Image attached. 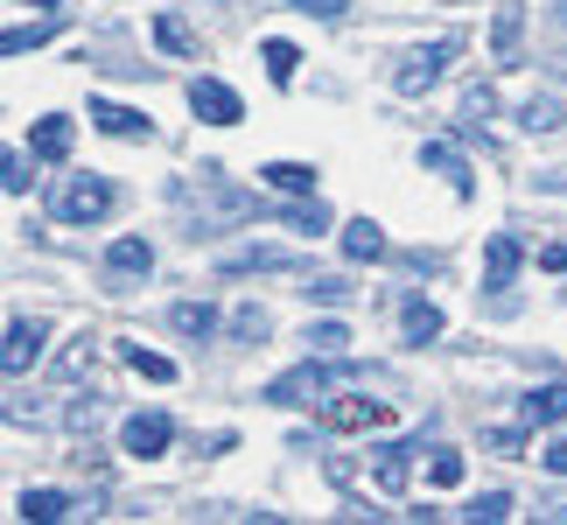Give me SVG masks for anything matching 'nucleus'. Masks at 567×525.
<instances>
[{
	"label": "nucleus",
	"mask_w": 567,
	"mask_h": 525,
	"mask_svg": "<svg viewBox=\"0 0 567 525\" xmlns=\"http://www.w3.org/2000/svg\"><path fill=\"white\" fill-rule=\"evenodd\" d=\"M168 204L183 210L189 238H210L225 225H246V217L259 210L238 183H225V168H204V175H183V183H168Z\"/></svg>",
	"instance_id": "1"
},
{
	"label": "nucleus",
	"mask_w": 567,
	"mask_h": 525,
	"mask_svg": "<svg viewBox=\"0 0 567 525\" xmlns=\"http://www.w3.org/2000/svg\"><path fill=\"white\" fill-rule=\"evenodd\" d=\"M379 371L372 364H337V358H309L295 371H280V379L267 385L274 406H316V400H337V392H372Z\"/></svg>",
	"instance_id": "2"
},
{
	"label": "nucleus",
	"mask_w": 567,
	"mask_h": 525,
	"mask_svg": "<svg viewBox=\"0 0 567 525\" xmlns=\"http://www.w3.org/2000/svg\"><path fill=\"white\" fill-rule=\"evenodd\" d=\"M455 56H463V42H455V35H434V42H421V50H406V56H400V71H392V92H400V99L434 92Z\"/></svg>",
	"instance_id": "3"
},
{
	"label": "nucleus",
	"mask_w": 567,
	"mask_h": 525,
	"mask_svg": "<svg viewBox=\"0 0 567 525\" xmlns=\"http://www.w3.org/2000/svg\"><path fill=\"white\" fill-rule=\"evenodd\" d=\"M105 210H113V183H105V175H71V183L56 189V217H63V225H99Z\"/></svg>",
	"instance_id": "4"
},
{
	"label": "nucleus",
	"mask_w": 567,
	"mask_h": 525,
	"mask_svg": "<svg viewBox=\"0 0 567 525\" xmlns=\"http://www.w3.org/2000/svg\"><path fill=\"white\" fill-rule=\"evenodd\" d=\"M189 113L204 120V126H238V120H246V105H238V92H231V84H217V78H196V84H189Z\"/></svg>",
	"instance_id": "5"
},
{
	"label": "nucleus",
	"mask_w": 567,
	"mask_h": 525,
	"mask_svg": "<svg viewBox=\"0 0 567 525\" xmlns=\"http://www.w3.org/2000/svg\"><path fill=\"white\" fill-rule=\"evenodd\" d=\"M168 442H176V421H168V413H126L120 421V449L126 455H162Z\"/></svg>",
	"instance_id": "6"
},
{
	"label": "nucleus",
	"mask_w": 567,
	"mask_h": 525,
	"mask_svg": "<svg viewBox=\"0 0 567 525\" xmlns=\"http://www.w3.org/2000/svg\"><path fill=\"white\" fill-rule=\"evenodd\" d=\"M50 343V322H29V316H14L8 322V350H0V364H8V379H21V371L35 364V350Z\"/></svg>",
	"instance_id": "7"
},
{
	"label": "nucleus",
	"mask_w": 567,
	"mask_h": 525,
	"mask_svg": "<svg viewBox=\"0 0 567 525\" xmlns=\"http://www.w3.org/2000/svg\"><path fill=\"white\" fill-rule=\"evenodd\" d=\"M92 126L113 141H147V113H134V105H113V99H92Z\"/></svg>",
	"instance_id": "8"
},
{
	"label": "nucleus",
	"mask_w": 567,
	"mask_h": 525,
	"mask_svg": "<svg viewBox=\"0 0 567 525\" xmlns=\"http://www.w3.org/2000/svg\"><path fill=\"white\" fill-rule=\"evenodd\" d=\"M322 421L330 428H385L392 406L385 400H322Z\"/></svg>",
	"instance_id": "9"
},
{
	"label": "nucleus",
	"mask_w": 567,
	"mask_h": 525,
	"mask_svg": "<svg viewBox=\"0 0 567 525\" xmlns=\"http://www.w3.org/2000/svg\"><path fill=\"white\" fill-rule=\"evenodd\" d=\"M518 126H526V134H560V126H567L560 92H533V99H518Z\"/></svg>",
	"instance_id": "10"
},
{
	"label": "nucleus",
	"mask_w": 567,
	"mask_h": 525,
	"mask_svg": "<svg viewBox=\"0 0 567 525\" xmlns=\"http://www.w3.org/2000/svg\"><path fill=\"white\" fill-rule=\"evenodd\" d=\"M518 238L512 231H491V246H484V288H512V274H518Z\"/></svg>",
	"instance_id": "11"
},
{
	"label": "nucleus",
	"mask_w": 567,
	"mask_h": 525,
	"mask_svg": "<svg viewBox=\"0 0 567 525\" xmlns=\"http://www.w3.org/2000/svg\"><path fill=\"white\" fill-rule=\"evenodd\" d=\"M518 413H526V428H560L567 421V385H533L526 400H518Z\"/></svg>",
	"instance_id": "12"
},
{
	"label": "nucleus",
	"mask_w": 567,
	"mask_h": 525,
	"mask_svg": "<svg viewBox=\"0 0 567 525\" xmlns=\"http://www.w3.org/2000/svg\"><path fill=\"white\" fill-rule=\"evenodd\" d=\"M225 274H274V267H295V253L288 246H238V253H225L217 259Z\"/></svg>",
	"instance_id": "13"
},
{
	"label": "nucleus",
	"mask_w": 567,
	"mask_h": 525,
	"mask_svg": "<svg viewBox=\"0 0 567 525\" xmlns=\"http://www.w3.org/2000/svg\"><path fill=\"white\" fill-rule=\"evenodd\" d=\"M71 141H78V126L63 120V113H50V120H35V134H29V147H35V162H63V155H71Z\"/></svg>",
	"instance_id": "14"
},
{
	"label": "nucleus",
	"mask_w": 567,
	"mask_h": 525,
	"mask_svg": "<svg viewBox=\"0 0 567 525\" xmlns=\"http://www.w3.org/2000/svg\"><path fill=\"white\" fill-rule=\"evenodd\" d=\"M71 512H78L71 491H50V484H42V491H21V518H29V525H56V518H71Z\"/></svg>",
	"instance_id": "15"
},
{
	"label": "nucleus",
	"mask_w": 567,
	"mask_h": 525,
	"mask_svg": "<svg viewBox=\"0 0 567 525\" xmlns=\"http://www.w3.org/2000/svg\"><path fill=\"white\" fill-rule=\"evenodd\" d=\"M421 168H442L455 196H470V189H476V175H470V162H463V155H455V147H449V141H427V147H421Z\"/></svg>",
	"instance_id": "16"
},
{
	"label": "nucleus",
	"mask_w": 567,
	"mask_h": 525,
	"mask_svg": "<svg viewBox=\"0 0 567 525\" xmlns=\"http://www.w3.org/2000/svg\"><path fill=\"white\" fill-rule=\"evenodd\" d=\"M56 29H63V14L21 21V29H8V35H0V50H8V56H29V50H42V42H56Z\"/></svg>",
	"instance_id": "17"
},
{
	"label": "nucleus",
	"mask_w": 567,
	"mask_h": 525,
	"mask_svg": "<svg viewBox=\"0 0 567 525\" xmlns=\"http://www.w3.org/2000/svg\"><path fill=\"white\" fill-rule=\"evenodd\" d=\"M400 330H406V343H434V337H442V309H434V301H421V295H406Z\"/></svg>",
	"instance_id": "18"
},
{
	"label": "nucleus",
	"mask_w": 567,
	"mask_h": 525,
	"mask_svg": "<svg viewBox=\"0 0 567 525\" xmlns=\"http://www.w3.org/2000/svg\"><path fill=\"white\" fill-rule=\"evenodd\" d=\"M259 183L280 189V196H316V168H301V162H267V168H259Z\"/></svg>",
	"instance_id": "19"
},
{
	"label": "nucleus",
	"mask_w": 567,
	"mask_h": 525,
	"mask_svg": "<svg viewBox=\"0 0 567 525\" xmlns=\"http://www.w3.org/2000/svg\"><path fill=\"white\" fill-rule=\"evenodd\" d=\"M343 259H385V231L372 217H351V225H343Z\"/></svg>",
	"instance_id": "20"
},
{
	"label": "nucleus",
	"mask_w": 567,
	"mask_h": 525,
	"mask_svg": "<svg viewBox=\"0 0 567 525\" xmlns=\"http://www.w3.org/2000/svg\"><path fill=\"white\" fill-rule=\"evenodd\" d=\"M518 29H526V8H518V0H497V21H491V50H497V56H518Z\"/></svg>",
	"instance_id": "21"
},
{
	"label": "nucleus",
	"mask_w": 567,
	"mask_h": 525,
	"mask_svg": "<svg viewBox=\"0 0 567 525\" xmlns=\"http://www.w3.org/2000/svg\"><path fill=\"white\" fill-rule=\"evenodd\" d=\"M105 267L113 274H155V246H147V238H113Z\"/></svg>",
	"instance_id": "22"
},
{
	"label": "nucleus",
	"mask_w": 567,
	"mask_h": 525,
	"mask_svg": "<svg viewBox=\"0 0 567 525\" xmlns=\"http://www.w3.org/2000/svg\"><path fill=\"white\" fill-rule=\"evenodd\" d=\"M379 463H372V476H379V491H406V455H413V442H385V449H372Z\"/></svg>",
	"instance_id": "23"
},
{
	"label": "nucleus",
	"mask_w": 567,
	"mask_h": 525,
	"mask_svg": "<svg viewBox=\"0 0 567 525\" xmlns=\"http://www.w3.org/2000/svg\"><path fill=\"white\" fill-rule=\"evenodd\" d=\"M267 330H274V316L259 309V301H238V309H231V337L238 343H267Z\"/></svg>",
	"instance_id": "24"
},
{
	"label": "nucleus",
	"mask_w": 567,
	"mask_h": 525,
	"mask_svg": "<svg viewBox=\"0 0 567 525\" xmlns=\"http://www.w3.org/2000/svg\"><path fill=\"white\" fill-rule=\"evenodd\" d=\"M280 225H288V231H309V238H322V231H330V204H322V196H309V204L280 210Z\"/></svg>",
	"instance_id": "25"
},
{
	"label": "nucleus",
	"mask_w": 567,
	"mask_h": 525,
	"mask_svg": "<svg viewBox=\"0 0 567 525\" xmlns=\"http://www.w3.org/2000/svg\"><path fill=\"white\" fill-rule=\"evenodd\" d=\"M168 322H176L183 337H210V330H217V309H210V301H176V309H168Z\"/></svg>",
	"instance_id": "26"
},
{
	"label": "nucleus",
	"mask_w": 567,
	"mask_h": 525,
	"mask_svg": "<svg viewBox=\"0 0 567 525\" xmlns=\"http://www.w3.org/2000/svg\"><path fill=\"white\" fill-rule=\"evenodd\" d=\"M309 358H343V343H351V330H343V322H309Z\"/></svg>",
	"instance_id": "27"
},
{
	"label": "nucleus",
	"mask_w": 567,
	"mask_h": 525,
	"mask_svg": "<svg viewBox=\"0 0 567 525\" xmlns=\"http://www.w3.org/2000/svg\"><path fill=\"white\" fill-rule=\"evenodd\" d=\"M259 56H267V78H274V84H295V71H301V50H295V42H280V35H274Z\"/></svg>",
	"instance_id": "28"
},
{
	"label": "nucleus",
	"mask_w": 567,
	"mask_h": 525,
	"mask_svg": "<svg viewBox=\"0 0 567 525\" xmlns=\"http://www.w3.org/2000/svg\"><path fill=\"white\" fill-rule=\"evenodd\" d=\"M155 42H162V50H168V56H189V50H196V35L183 29V21H176V14H155Z\"/></svg>",
	"instance_id": "29"
},
{
	"label": "nucleus",
	"mask_w": 567,
	"mask_h": 525,
	"mask_svg": "<svg viewBox=\"0 0 567 525\" xmlns=\"http://www.w3.org/2000/svg\"><path fill=\"white\" fill-rule=\"evenodd\" d=\"M497 113V92H491V84H470V92H463V126H484Z\"/></svg>",
	"instance_id": "30"
},
{
	"label": "nucleus",
	"mask_w": 567,
	"mask_h": 525,
	"mask_svg": "<svg viewBox=\"0 0 567 525\" xmlns=\"http://www.w3.org/2000/svg\"><path fill=\"white\" fill-rule=\"evenodd\" d=\"M463 518H470V525H497V518H512V497H505V491H484Z\"/></svg>",
	"instance_id": "31"
},
{
	"label": "nucleus",
	"mask_w": 567,
	"mask_h": 525,
	"mask_svg": "<svg viewBox=\"0 0 567 525\" xmlns=\"http://www.w3.org/2000/svg\"><path fill=\"white\" fill-rule=\"evenodd\" d=\"M427 476H434V484H442V491H455V484H463V455H455V449H434Z\"/></svg>",
	"instance_id": "32"
},
{
	"label": "nucleus",
	"mask_w": 567,
	"mask_h": 525,
	"mask_svg": "<svg viewBox=\"0 0 567 525\" xmlns=\"http://www.w3.org/2000/svg\"><path fill=\"white\" fill-rule=\"evenodd\" d=\"M126 364H134L141 379H162V385L176 379V364H168V358H155V350H126Z\"/></svg>",
	"instance_id": "33"
},
{
	"label": "nucleus",
	"mask_w": 567,
	"mask_h": 525,
	"mask_svg": "<svg viewBox=\"0 0 567 525\" xmlns=\"http://www.w3.org/2000/svg\"><path fill=\"white\" fill-rule=\"evenodd\" d=\"M99 421H105V400H99V392H84V400L71 406V428H78V434H92Z\"/></svg>",
	"instance_id": "34"
},
{
	"label": "nucleus",
	"mask_w": 567,
	"mask_h": 525,
	"mask_svg": "<svg viewBox=\"0 0 567 525\" xmlns=\"http://www.w3.org/2000/svg\"><path fill=\"white\" fill-rule=\"evenodd\" d=\"M309 301H351V280H343V274H322V280H309Z\"/></svg>",
	"instance_id": "35"
},
{
	"label": "nucleus",
	"mask_w": 567,
	"mask_h": 525,
	"mask_svg": "<svg viewBox=\"0 0 567 525\" xmlns=\"http://www.w3.org/2000/svg\"><path fill=\"white\" fill-rule=\"evenodd\" d=\"M295 8L316 14V21H343V14H351V0H295Z\"/></svg>",
	"instance_id": "36"
},
{
	"label": "nucleus",
	"mask_w": 567,
	"mask_h": 525,
	"mask_svg": "<svg viewBox=\"0 0 567 525\" xmlns=\"http://www.w3.org/2000/svg\"><path fill=\"white\" fill-rule=\"evenodd\" d=\"M0 183H8V196L29 189V155H8V175H0Z\"/></svg>",
	"instance_id": "37"
},
{
	"label": "nucleus",
	"mask_w": 567,
	"mask_h": 525,
	"mask_svg": "<svg viewBox=\"0 0 567 525\" xmlns=\"http://www.w3.org/2000/svg\"><path fill=\"white\" fill-rule=\"evenodd\" d=\"M484 442H491L497 455H518V442H526V434H518V428H491V434H484Z\"/></svg>",
	"instance_id": "38"
},
{
	"label": "nucleus",
	"mask_w": 567,
	"mask_h": 525,
	"mask_svg": "<svg viewBox=\"0 0 567 525\" xmlns=\"http://www.w3.org/2000/svg\"><path fill=\"white\" fill-rule=\"evenodd\" d=\"M539 463H547L554 476H567V434H560V442H547V449H539Z\"/></svg>",
	"instance_id": "39"
},
{
	"label": "nucleus",
	"mask_w": 567,
	"mask_h": 525,
	"mask_svg": "<svg viewBox=\"0 0 567 525\" xmlns=\"http://www.w3.org/2000/svg\"><path fill=\"white\" fill-rule=\"evenodd\" d=\"M539 189H554V196H567V168H547V175H539Z\"/></svg>",
	"instance_id": "40"
},
{
	"label": "nucleus",
	"mask_w": 567,
	"mask_h": 525,
	"mask_svg": "<svg viewBox=\"0 0 567 525\" xmlns=\"http://www.w3.org/2000/svg\"><path fill=\"white\" fill-rule=\"evenodd\" d=\"M539 259H547L554 274H567V238H560V246H547V253H539Z\"/></svg>",
	"instance_id": "41"
},
{
	"label": "nucleus",
	"mask_w": 567,
	"mask_h": 525,
	"mask_svg": "<svg viewBox=\"0 0 567 525\" xmlns=\"http://www.w3.org/2000/svg\"><path fill=\"white\" fill-rule=\"evenodd\" d=\"M539 518H547V525H567V505H539Z\"/></svg>",
	"instance_id": "42"
},
{
	"label": "nucleus",
	"mask_w": 567,
	"mask_h": 525,
	"mask_svg": "<svg viewBox=\"0 0 567 525\" xmlns=\"http://www.w3.org/2000/svg\"><path fill=\"white\" fill-rule=\"evenodd\" d=\"M21 8H42V14H63V0H21Z\"/></svg>",
	"instance_id": "43"
},
{
	"label": "nucleus",
	"mask_w": 567,
	"mask_h": 525,
	"mask_svg": "<svg viewBox=\"0 0 567 525\" xmlns=\"http://www.w3.org/2000/svg\"><path fill=\"white\" fill-rule=\"evenodd\" d=\"M547 63H554V78H560V84H567V50H560V56H547Z\"/></svg>",
	"instance_id": "44"
},
{
	"label": "nucleus",
	"mask_w": 567,
	"mask_h": 525,
	"mask_svg": "<svg viewBox=\"0 0 567 525\" xmlns=\"http://www.w3.org/2000/svg\"><path fill=\"white\" fill-rule=\"evenodd\" d=\"M554 21H560V29H567V0H554Z\"/></svg>",
	"instance_id": "45"
},
{
	"label": "nucleus",
	"mask_w": 567,
	"mask_h": 525,
	"mask_svg": "<svg viewBox=\"0 0 567 525\" xmlns=\"http://www.w3.org/2000/svg\"><path fill=\"white\" fill-rule=\"evenodd\" d=\"M196 8H225V0H196Z\"/></svg>",
	"instance_id": "46"
},
{
	"label": "nucleus",
	"mask_w": 567,
	"mask_h": 525,
	"mask_svg": "<svg viewBox=\"0 0 567 525\" xmlns=\"http://www.w3.org/2000/svg\"><path fill=\"white\" fill-rule=\"evenodd\" d=\"M442 8H463V0H442Z\"/></svg>",
	"instance_id": "47"
}]
</instances>
